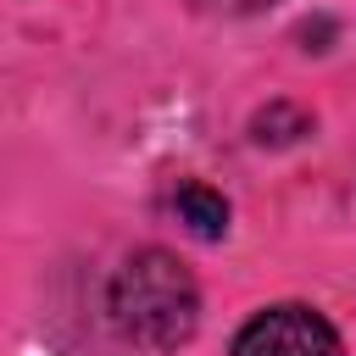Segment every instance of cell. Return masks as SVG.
<instances>
[{
    "instance_id": "cell-2",
    "label": "cell",
    "mask_w": 356,
    "mask_h": 356,
    "mask_svg": "<svg viewBox=\"0 0 356 356\" xmlns=\"http://www.w3.org/2000/svg\"><path fill=\"white\" fill-rule=\"evenodd\" d=\"M234 356H339V334L312 306H273L239 328Z\"/></svg>"
},
{
    "instance_id": "cell-1",
    "label": "cell",
    "mask_w": 356,
    "mask_h": 356,
    "mask_svg": "<svg viewBox=\"0 0 356 356\" xmlns=\"http://www.w3.org/2000/svg\"><path fill=\"white\" fill-rule=\"evenodd\" d=\"M111 312L117 323L150 345V350H172L195 334V312H200V295H195V278L167 256V250H145L134 256L117 284H111Z\"/></svg>"
},
{
    "instance_id": "cell-3",
    "label": "cell",
    "mask_w": 356,
    "mask_h": 356,
    "mask_svg": "<svg viewBox=\"0 0 356 356\" xmlns=\"http://www.w3.org/2000/svg\"><path fill=\"white\" fill-rule=\"evenodd\" d=\"M172 206H178V217H184L200 239H222V228H228V200H222L217 189H206V184H184V189L172 195Z\"/></svg>"
},
{
    "instance_id": "cell-4",
    "label": "cell",
    "mask_w": 356,
    "mask_h": 356,
    "mask_svg": "<svg viewBox=\"0 0 356 356\" xmlns=\"http://www.w3.org/2000/svg\"><path fill=\"white\" fill-rule=\"evenodd\" d=\"M206 6H228V11H256V6H273V0H206Z\"/></svg>"
}]
</instances>
